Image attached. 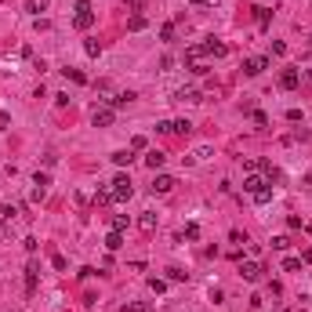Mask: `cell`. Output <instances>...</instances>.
<instances>
[{
  "label": "cell",
  "instance_id": "3",
  "mask_svg": "<svg viewBox=\"0 0 312 312\" xmlns=\"http://www.w3.org/2000/svg\"><path fill=\"white\" fill-rule=\"evenodd\" d=\"M113 120H116V109L113 105H98L95 113H91V124H95V127H109Z\"/></svg>",
  "mask_w": 312,
  "mask_h": 312
},
{
  "label": "cell",
  "instance_id": "34",
  "mask_svg": "<svg viewBox=\"0 0 312 312\" xmlns=\"http://www.w3.org/2000/svg\"><path fill=\"white\" fill-rule=\"evenodd\" d=\"M120 312H145V309H142V305H134V301H131V305H124Z\"/></svg>",
  "mask_w": 312,
  "mask_h": 312
},
{
  "label": "cell",
  "instance_id": "33",
  "mask_svg": "<svg viewBox=\"0 0 312 312\" xmlns=\"http://www.w3.org/2000/svg\"><path fill=\"white\" fill-rule=\"evenodd\" d=\"M272 54H287V44H283V40H272Z\"/></svg>",
  "mask_w": 312,
  "mask_h": 312
},
{
  "label": "cell",
  "instance_id": "26",
  "mask_svg": "<svg viewBox=\"0 0 312 312\" xmlns=\"http://www.w3.org/2000/svg\"><path fill=\"white\" fill-rule=\"evenodd\" d=\"M272 247H276V251H287V247H290V236H276V240H272Z\"/></svg>",
  "mask_w": 312,
  "mask_h": 312
},
{
  "label": "cell",
  "instance_id": "2",
  "mask_svg": "<svg viewBox=\"0 0 312 312\" xmlns=\"http://www.w3.org/2000/svg\"><path fill=\"white\" fill-rule=\"evenodd\" d=\"M73 26H77V29H91V26H95V7L87 4V0H80L77 7H73Z\"/></svg>",
  "mask_w": 312,
  "mask_h": 312
},
{
  "label": "cell",
  "instance_id": "29",
  "mask_svg": "<svg viewBox=\"0 0 312 312\" xmlns=\"http://www.w3.org/2000/svg\"><path fill=\"white\" fill-rule=\"evenodd\" d=\"M185 240H200V225H185Z\"/></svg>",
  "mask_w": 312,
  "mask_h": 312
},
{
  "label": "cell",
  "instance_id": "10",
  "mask_svg": "<svg viewBox=\"0 0 312 312\" xmlns=\"http://www.w3.org/2000/svg\"><path fill=\"white\" fill-rule=\"evenodd\" d=\"M204 51L210 54V58H225V54H229V48H225L222 40H207V44H204Z\"/></svg>",
  "mask_w": 312,
  "mask_h": 312
},
{
  "label": "cell",
  "instance_id": "19",
  "mask_svg": "<svg viewBox=\"0 0 312 312\" xmlns=\"http://www.w3.org/2000/svg\"><path fill=\"white\" fill-rule=\"evenodd\" d=\"M84 51L91 54V58H98V54H102V44H98V40H87V44H84Z\"/></svg>",
  "mask_w": 312,
  "mask_h": 312
},
{
  "label": "cell",
  "instance_id": "14",
  "mask_svg": "<svg viewBox=\"0 0 312 312\" xmlns=\"http://www.w3.org/2000/svg\"><path fill=\"white\" fill-rule=\"evenodd\" d=\"M138 225H142V233H153V229H156V214H153V210H145V214L138 218Z\"/></svg>",
  "mask_w": 312,
  "mask_h": 312
},
{
  "label": "cell",
  "instance_id": "31",
  "mask_svg": "<svg viewBox=\"0 0 312 312\" xmlns=\"http://www.w3.org/2000/svg\"><path fill=\"white\" fill-rule=\"evenodd\" d=\"M229 240H233V243H247V236L240 233V229H233V233H229Z\"/></svg>",
  "mask_w": 312,
  "mask_h": 312
},
{
  "label": "cell",
  "instance_id": "17",
  "mask_svg": "<svg viewBox=\"0 0 312 312\" xmlns=\"http://www.w3.org/2000/svg\"><path fill=\"white\" fill-rule=\"evenodd\" d=\"M131 160H134V156H131V149H120V153H113V163H116V167H127Z\"/></svg>",
  "mask_w": 312,
  "mask_h": 312
},
{
  "label": "cell",
  "instance_id": "21",
  "mask_svg": "<svg viewBox=\"0 0 312 312\" xmlns=\"http://www.w3.org/2000/svg\"><path fill=\"white\" fill-rule=\"evenodd\" d=\"M62 73H66V80H73V84H87L84 73H77V69H62Z\"/></svg>",
  "mask_w": 312,
  "mask_h": 312
},
{
  "label": "cell",
  "instance_id": "18",
  "mask_svg": "<svg viewBox=\"0 0 312 312\" xmlns=\"http://www.w3.org/2000/svg\"><path fill=\"white\" fill-rule=\"evenodd\" d=\"M95 204H102V207L113 204V189H98V192H95Z\"/></svg>",
  "mask_w": 312,
  "mask_h": 312
},
{
  "label": "cell",
  "instance_id": "35",
  "mask_svg": "<svg viewBox=\"0 0 312 312\" xmlns=\"http://www.w3.org/2000/svg\"><path fill=\"white\" fill-rule=\"evenodd\" d=\"M189 4H207V0H189Z\"/></svg>",
  "mask_w": 312,
  "mask_h": 312
},
{
  "label": "cell",
  "instance_id": "22",
  "mask_svg": "<svg viewBox=\"0 0 312 312\" xmlns=\"http://www.w3.org/2000/svg\"><path fill=\"white\" fill-rule=\"evenodd\" d=\"M189 131H192L189 120H174V134H189Z\"/></svg>",
  "mask_w": 312,
  "mask_h": 312
},
{
  "label": "cell",
  "instance_id": "12",
  "mask_svg": "<svg viewBox=\"0 0 312 312\" xmlns=\"http://www.w3.org/2000/svg\"><path fill=\"white\" fill-rule=\"evenodd\" d=\"M163 160H167V156H163L160 149H153L149 156H145V167H149V171H160V167H163Z\"/></svg>",
  "mask_w": 312,
  "mask_h": 312
},
{
  "label": "cell",
  "instance_id": "6",
  "mask_svg": "<svg viewBox=\"0 0 312 312\" xmlns=\"http://www.w3.org/2000/svg\"><path fill=\"white\" fill-rule=\"evenodd\" d=\"M265 66H269V58L254 54V58H247V62H243V73H247V77H261V73H265Z\"/></svg>",
  "mask_w": 312,
  "mask_h": 312
},
{
  "label": "cell",
  "instance_id": "30",
  "mask_svg": "<svg viewBox=\"0 0 312 312\" xmlns=\"http://www.w3.org/2000/svg\"><path fill=\"white\" fill-rule=\"evenodd\" d=\"M33 185H44V189H48V185H51V178H48V174H40V171H36V178H33Z\"/></svg>",
  "mask_w": 312,
  "mask_h": 312
},
{
  "label": "cell",
  "instance_id": "5",
  "mask_svg": "<svg viewBox=\"0 0 312 312\" xmlns=\"http://www.w3.org/2000/svg\"><path fill=\"white\" fill-rule=\"evenodd\" d=\"M261 272H265V269H261V261H240V276H243L247 283H258V280H261Z\"/></svg>",
  "mask_w": 312,
  "mask_h": 312
},
{
  "label": "cell",
  "instance_id": "32",
  "mask_svg": "<svg viewBox=\"0 0 312 312\" xmlns=\"http://www.w3.org/2000/svg\"><path fill=\"white\" fill-rule=\"evenodd\" d=\"M44 196H48V189H44V185H33V200H36V204H40Z\"/></svg>",
  "mask_w": 312,
  "mask_h": 312
},
{
  "label": "cell",
  "instance_id": "13",
  "mask_svg": "<svg viewBox=\"0 0 312 312\" xmlns=\"http://www.w3.org/2000/svg\"><path fill=\"white\" fill-rule=\"evenodd\" d=\"M48 4H51V0H26V11H29V15H40V11H48Z\"/></svg>",
  "mask_w": 312,
  "mask_h": 312
},
{
  "label": "cell",
  "instance_id": "8",
  "mask_svg": "<svg viewBox=\"0 0 312 312\" xmlns=\"http://www.w3.org/2000/svg\"><path fill=\"white\" fill-rule=\"evenodd\" d=\"M171 189H174V178H171V174H156V178H153V192H160V196H167Z\"/></svg>",
  "mask_w": 312,
  "mask_h": 312
},
{
  "label": "cell",
  "instance_id": "27",
  "mask_svg": "<svg viewBox=\"0 0 312 312\" xmlns=\"http://www.w3.org/2000/svg\"><path fill=\"white\" fill-rule=\"evenodd\" d=\"M283 269H287V272H298L301 269V258H287V261H283Z\"/></svg>",
  "mask_w": 312,
  "mask_h": 312
},
{
  "label": "cell",
  "instance_id": "23",
  "mask_svg": "<svg viewBox=\"0 0 312 312\" xmlns=\"http://www.w3.org/2000/svg\"><path fill=\"white\" fill-rule=\"evenodd\" d=\"M160 40H174V22H167V26H160Z\"/></svg>",
  "mask_w": 312,
  "mask_h": 312
},
{
  "label": "cell",
  "instance_id": "4",
  "mask_svg": "<svg viewBox=\"0 0 312 312\" xmlns=\"http://www.w3.org/2000/svg\"><path fill=\"white\" fill-rule=\"evenodd\" d=\"M131 178L127 174H120V178H113V200H131Z\"/></svg>",
  "mask_w": 312,
  "mask_h": 312
},
{
  "label": "cell",
  "instance_id": "1",
  "mask_svg": "<svg viewBox=\"0 0 312 312\" xmlns=\"http://www.w3.org/2000/svg\"><path fill=\"white\" fill-rule=\"evenodd\" d=\"M269 185H272V182L265 178V174H247V178H243V192L254 200V204H269V200H272V189Z\"/></svg>",
  "mask_w": 312,
  "mask_h": 312
},
{
  "label": "cell",
  "instance_id": "7",
  "mask_svg": "<svg viewBox=\"0 0 312 312\" xmlns=\"http://www.w3.org/2000/svg\"><path fill=\"white\" fill-rule=\"evenodd\" d=\"M298 84H301V73H298V69H283V73H280V87H283V91H294Z\"/></svg>",
  "mask_w": 312,
  "mask_h": 312
},
{
  "label": "cell",
  "instance_id": "9",
  "mask_svg": "<svg viewBox=\"0 0 312 312\" xmlns=\"http://www.w3.org/2000/svg\"><path fill=\"white\" fill-rule=\"evenodd\" d=\"M174 102L192 105V102H200V91H196V87H182V91H174Z\"/></svg>",
  "mask_w": 312,
  "mask_h": 312
},
{
  "label": "cell",
  "instance_id": "20",
  "mask_svg": "<svg viewBox=\"0 0 312 312\" xmlns=\"http://www.w3.org/2000/svg\"><path fill=\"white\" fill-rule=\"evenodd\" d=\"M149 290H153V294H163V290H167V283H163L160 276H153V280H149Z\"/></svg>",
  "mask_w": 312,
  "mask_h": 312
},
{
  "label": "cell",
  "instance_id": "15",
  "mask_svg": "<svg viewBox=\"0 0 312 312\" xmlns=\"http://www.w3.org/2000/svg\"><path fill=\"white\" fill-rule=\"evenodd\" d=\"M15 214H18V207H7V204H0V225L15 222Z\"/></svg>",
  "mask_w": 312,
  "mask_h": 312
},
{
  "label": "cell",
  "instance_id": "24",
  "mask_svg": "<svg viewBox=\"0 0 312 312\" xmlns=\"http://www.w3.org/2000/svg\"><path fill=\"white\" fill-rule=\"evenodd\" d=\"M124 229H127V214H116L113 218V233H124Z\"/></svg>",
  "mask_w": 312,
  "mask_h": 312
},
{
  "label": "cell",
  "instance_id": "25",
  "mask_svg": "<svg viewBox=\"0 0 312 312\" xmlns=\"http://www.w3.org/2000/svg\"><path fill=\"white\" fill-rule=\"evenodd\" d=\"M156 131H160V134H174V120H160V124H156Z\"/></svg>",
  "mask_w": 312,
  "mask_h": 312
},
{
  "label": "cell",
  "instance_id": "16",
  "mask_svg": "<svg viewBox=\"0 0 312 312\" xmlns=\"http://www.w3.org/2000/svg\"><path fill=\"white\" fill-rule=\"evenodd\" d=\"M105 247H109V251H120V247H124V233H109L105 236Z\"/></svg>",
  "mask_w": 312,
  "mask_h": 312
},
{
  "label": "cell",
  "instance_id": "11",
  "mask_svg": "<svg viewBox=\"0 0 312 312\" xmlns=\"http://www.w3.org/2000/svg\"><path fill=\"white\" fill-rule=\"evenodd\" d=\"M36 276H40V265L29 261V269H26V290H29V294L36 290Z\"/></svg>",
  "mask_w": 312,
  "mask_h": 312
},
{
  "label": "cell",
  "instance_id": "28",
  "mask_svg": "<svg viewBox=\"0 0 312 312\" xmlns=\"http://www.w3.org/2000/svg\"><path fill=\"white\" fill-rule=\"evenodd\" d=\"M254 18H258V22L265 26V22H269V7H254Z\"/></svg>",
  "mask_w": 312,
  "mask_h": 312
}]
</instances>
